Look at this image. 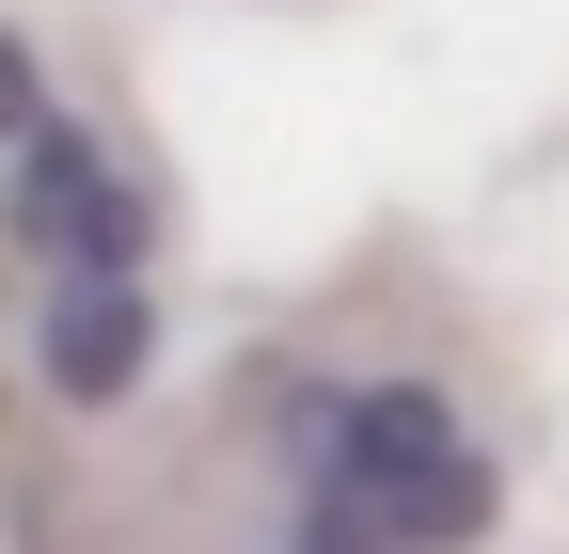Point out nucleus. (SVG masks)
I'll return each mask as SVG.
<instances>
[{
	"instance_id": "obj_1",
	"label": "nucleus",
	"mask_w": 569,
	"mask_h": 554,
	"mask_svg": "<svg viewBox=\"0 0 569 554\" xmlns=\"http://www.w3.org/2000/svg\"><path fill=\"white\" fill-rule=\"evenodd\" d=\"M507 475L443 380H348L301 428V554H475Z\"/></svg>"
},
{
	"instance_id": "obj_4",
	"label": "nucleus",
	"mask_w": 569,
	"mask_h": 554,
	"mask_svg": "<svg viewBox=\"0 0 569 554\" xmlns=\"http://www.w3.org/2000/svg\"><path fill=\"white\" fill-rule=\"evenodd\" d=\"M32 127H48V63H32V32H17V17H0V159L32 144Z\"/></svg>"
},
{
	"instance_id": "obj_3",
	"label": "nucleus",
	"mask_w": 569,
	"mask_h": 554,
	"mask_svg": "<svg viewBox=\"0 0 569 554\" xmlns=\"http://www.w3.org/2000/svg\"><path fill=\"white\" fill-rule=\"evenodd\" d=\"M159 365V286H32V380L63 412H127Z\"/></svg>"
},
{
	"instance_id": "obj_2",
	"label": "nucleus",
	"mask_w": 569,
	"mask_h": 554,
	"mask_svg": "<svg viewBox=\"0 0 569 554\" xmlns=\"http://www.w3.org/2000/svg\"><path fill=\"white\" fill-rule=\"evenodd\" d=\"M17 238H32V286H142V254H159V206L127 190V159L96 127H32L17 144Z\"/></svg>"
}]
</instances>
